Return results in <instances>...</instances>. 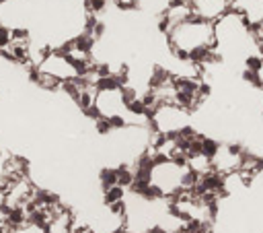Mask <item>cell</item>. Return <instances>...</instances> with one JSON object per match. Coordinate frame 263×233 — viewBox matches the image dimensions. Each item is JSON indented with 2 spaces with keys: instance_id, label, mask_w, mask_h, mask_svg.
<instances>
[{
  "instance_id": "11",
  "label": "cell",
  "mask_w": 263,
  "mask_h": 233,
  "mask_svg": "<svg viewBox=\"0 0 263 233\" xmlns=\"http://www.w3.org/2000/svg\"><path fill=\"white\" fill-rule=\"evenodd\" d=\"M253 36H255V42H257V48H259V54L263 56V25L261 27H251Z\"/></svg>"
},
{
  "instance_id": "1",
  "label": "cell",
  "mask_w": 263,
  "mask_h": 233,
  "mask_svg": "<svg viewBox=\"0 0 263 233\" xmlns=\"http://www.w3.org/2000/svg\"><path fill=\"white\" fill-rule=\"evenodd\" d=\"M171 54L177 62H189V56L204 48H214V23L200 21V19H187L179 25H173L167 33Z\"/></svg>"
},
{
  "instance_id": "2",
  "label": "cell",
  "mask_w": 263,
  "mask_h": 233,
  "mask_svg": "<svg viewBox=\"0 0 263 233\" xmlns=\"http://www.w3.org/2000/svg\"><path fill=\"white\" fill-rule=\"evenodd\" d=\"M233 0H185V4L191 10V16L200 21L216 23L220 16L231 10Z\"/></svg>"
},
{
  "instance_id": "7",
  "label": "cell",
  "mask_w": 263,
  "mask_h": 233,
  "mask_svg": "<svg viewBox=\"0 0 263 233\" xmlns=\"http://www.w3.org/2000/svg\"><path fill=\"white\" fill-rule=\"evenodd\" d=\"M99 184H101L103 192L117 186V172H115V168H103L99 172Z\"/></svg>"
},
{
  "instance_id": "3",
  "label": "cell",
  "mask_w": 263,
  "mask_h": 233,
  "mask_svg": "<svg viewBox=\"0 0 263 233\" xmlns=\"http://www.w3.org/2000/svg\"><path fill=\"white\" fill-rule=\"evenodd\" d=\"M93 108L97 110L99 118H115V116H124L126 114V104L121 99L119 89L113 91H97L95 93V102Z\"/></svg>"
},
{
  "instance_id": "8",
  "label": "cell",
  "mask_w": 263,
  "mask_h": 233,
  "mask_svg": "<svg viewBox=\"0 0 263 233\" xmlns=\"http://www.w3.org/2000/svg\"><path fill=\"white\" fill-rule=\"evenodd\" d=\"M220 142L216 140V138H210V136H202V155L206 157V159H210L212 161L216 155H218V151H220Z\"/></svg>"
},
{
  "instance_id": "9",
  "label": "cell",
  "mask_w": 263,
  "mask_h": 233,
  "mask_svg": "<svg viewBox=\"0 0 263 233\" xmlns=\"http://www.w3.org/2000/svg\"><path fill=\"white\" fill-rule=\"evenodd\" d=\"M243 64H245V70L259 72V70H261V66H263V56H261L259 52H255V54H249L247 58L243 60Z\"/></svg>"
},
{
  "instance_id": "10",
  "label": "cell",
  "mask_w": 263,
  "mask_h": 233,
  "mask_svg": "<svg viewBox=\"0 0 263 233\" xmlns=\"http://www.w3.org/2000/svg\"><path fill=\"white\" fill-rule=\"evenodd\" d=\"M95 130L99 132V134H103V136H107V134H111V132H113L107 118H99V120L95 122Z\"/></svg>"
},
{
  "instance_id": "5",
  "label": "cell",
  "mask_w": 263,
  "mask_h": 233,
  "mask_svg": "<svg viewBox=\"0 0 263 233\" xmlns=\"http://www.w3.org/2000/svg\"><path fill=\"white\" fill-rule=\"evenodd\" d=\"M124 200H126V190L121 186H113V188L103 192V204L105 206H113V204L124 202Z\"/></svg>"
},
{
  "instance_id": "6",
  "label": "cell",
  "mask_w": 263,
  "mask_h": 233,
  "mask_svg": "<svg viewBox=\"0 0 263 233\" xmlns=\"http://www.w3.org/2000/svg\"><path fill=\"white\" fill-rule=\"evenodd\" d=\"M115 172H117V186H121L124 190L130 188L132 182H134V170L130 168L128 163H121V165L115 168Z\"/></svg>"
},
{
  "instance_id": "4",
  "label": "cell",
  "mask_w": 263,
  "mask_h": 233,
  "mask_svg": "<svg viewBox=\"0 0 263 233\" xmlns=\"http://www.w3.org/2000/svg\"><path fill=\"white\" fill-rule=\"evenodd\" d=\"M231 10L239 12L249 27L263 25V0H233Z\"/></svg>"
}]
</instances>
